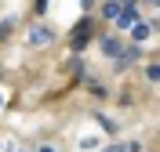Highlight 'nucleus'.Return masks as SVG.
Masks as SVG:
<instances>
[{
  "instance_id": "nucleus-1",
  "label": "nucleus",
  "mask_w": 160,
  "mask_h": 152,
  "mask_svg": "<svg viewBox=\"0 0 160 152\" xmlns=\"http://www.w3.org/2000/svg\"><path fill=\"white\" fill-rule=\"evenodd\" d=\"M120 25V29H131V25H135V22H138V11H135V4H124V7L117 11V18H113Z\"/></svg>"
},
{
  "instance_id": "nucleus-2",
  "label": "nucleus",
  "mask_w": 160,
  "mask_h": 152,
  "mask_svg": "<svg viewBox=\"0 0 160 152\" xmlns=\"http://www.w3.org/2000/svg\"><path fill=\"white\" fill-rule=\"evenodd\" d=\"M29 44H33V47L51 44V29H48V25H33V29H29Z\"/></svg>"
},
{
  "instance_id": "nucleus-3",
  "label": "nucleus",
  "mask_w": 160,
  "mask_h": 152,
  "mask_svg": "<svg viewBox=\"0 0 160 152\" xmlns=\"http://www.w3.org/2000/svg\"><path fill=\"white\" fill-rule=\"evenodd\" d=\"M102 51H106L109 58H117V54H120V40H117V36H102Z\"/></svg>"
},
{
  "instance_id": "nucleus-4",
  "label": "nucleus",
  "mask_w": 160,
  "mask_h": 152,
  "mask_svg": "<svg viewBox=\"0 0 160 152\" xmlns=\"http://www.w3.org/2000/svg\"><path fill=\"white\" fill-rule=\"evenodd\" d=\"M149 33H153V29L146 25V22H135V25H131V36H135L138 44H142V40H149Z\"/></svg>"
},
{
  "instance_id": "nucleus-5",
  "label": "nucleus",
  "mask_w": 160,
  "mask_h": 152,
  "mask_svg": "<svg viewBox=\"0 0 160 152\" xmlns=\"http://www.w3.org/2000/svg\"><path fill=\"white\" fill-rule=\"evenodd\" d=\"M73 33H77V36H73V47H84V40H88V22H80Z\"/></svg>"
},
{
  "instance_id": "nucleus-6",
  "label": "nucleus",
  "mask_w": 160,
  "mask_h": 152,
  "mask_svg": "<svg viewBox=\"0 0 160 152\" xmlns=\"http://www.w3.org/2000/svg\"><path fill=\"white\" fill-rule=\"evenodd\" d=\"M146 76H149L153 83H160V65H146Z\"/></svg>"
},
{
  "instance_id": "nucleus-7",
  "label": "nucleus",
  "mask_w": 160,
  "mask_h": 152,
  "mask_svg": "<svg viewBox=\"0 0 160 152\" xmlns=\"http://www.w3.org/2000/svg\"><path fill=\"white\" fill-rule=\"evenodd\" d=\"M102 152H128V145H109V149H102Z\"/></svg>"
},
{
  "instance_id": "nucleus-8",
  "label": "nucleus",
  "mask_w": 160,
  "mask_h": 152,
  "mask_svg": "<svg viewBox=\"0 0 160 152\" xmlns=\"http://www.w3.org/2000/svg\"><path fill=\"white\" fill-rule=\"evenodd\" d=\"M33 7H37V11H48V0H37V4H33Z\"/></svg>"
},
{
  "instance_id": "nucleus-9",
  "label": "nucleus",
  "mask_w": 160,
  "mask_h": 152,
  "mask_svg": "<svg viewBox=\"0 0 160 152\" xmlns=\"http://www.w3.org/2000/svg\"><path fill=\"white\" fill-rule=\"evenodd\" d=\"M40 152H55V149H51V145H44V149H40Z\"/></svg>"
}]
</instances>
